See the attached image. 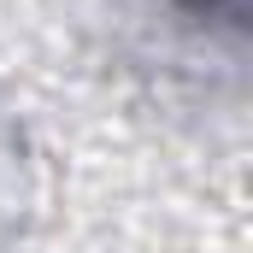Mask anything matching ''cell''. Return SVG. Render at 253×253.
Segmentation results:
<instances>
[{"label":"cell","instance_id":"6da1fadb","mask_svg":"<svg viewBox=\"0 0 253 253\" xmlns=\"http://www.w3.org/2000/svg\"><path fill=\"white\" fill-rule=\"evenodd\" d=\"M183 18H194V24H224V30H242V0H171Z\"/></svg>","mask_w":253,"mask_h":253}]
</instances>
